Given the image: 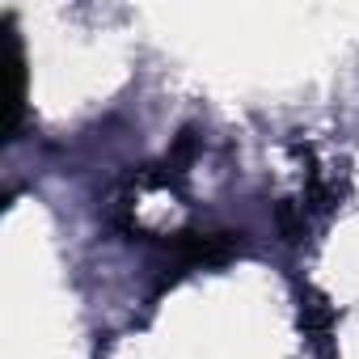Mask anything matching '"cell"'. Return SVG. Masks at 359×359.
Segmentation results:
<instances>
[{"label": "cell", "mask_w": 359, "mask_h": 359, "mask_svg": "<svg viewBox=\"0 0 359 359\" xmlns=\"http://www.w3.org/2000/svg\"><path fill=\"white\" fill-rule=\"evenodd\" d=\"M169 254L177 266H216L233 258V237L229 233H177L169 241Z\"/></svg>", "instance_id": "6da1fadb"}]
</instances>
